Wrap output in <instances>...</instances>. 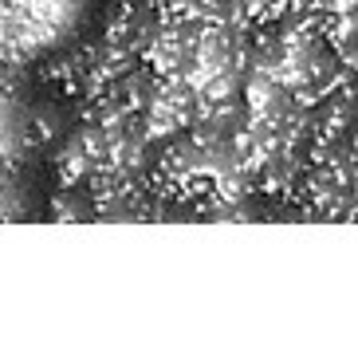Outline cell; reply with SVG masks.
Returning a JSON list of instances; mask_svg holds the SVG:
<instances>
[{"label":"cell","mask_w":358,"mask_h":358,"mask_svg":"<svg viewBox=\"0 0 358 358\" xmlns=\"http://www.w3.org/2000/svg\"><path fill=\"white\" fill-rule=\"evenodd\" d=\"M20 205H24V185L12 169V158H0V221L20 217Z\"/></svg>","instance_id":"6da1fadb"}]
</instances>
